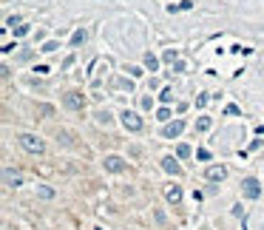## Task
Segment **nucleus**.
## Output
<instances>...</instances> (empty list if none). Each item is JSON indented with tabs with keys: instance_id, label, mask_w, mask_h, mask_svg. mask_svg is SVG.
<instances>
[{
	"instance_id": "obj_1",
	"label": "nucleus",
	"mask_w": 264,
	"mask_h": 230,
	"mask_svg": "<svg viewBox=\"0 0 264 230\" xmlns=\"http://www.w3.org/2000/svg\"><path fill=\"white\" fill-rule=\"evenodd\" d=\"M17 142H20V148L29 151V153H43V151H46L43 139L35 137V134H20V137H17Z\"/></svg>"
},
{
	"instance_id": "obj_2",
	"label": "nucleus",
	"mask_w": 264,
	"mask_h": 230,
	"mask_svg": "<svg viewBox=\"0 0 264 230\" xmlns=\"http://www.w3.org/2000/svg\"><path fill=\"white\" fill-rule=\"evenodd\" d=\"M103 168L105 171H111V173H122L128 168V162L122 159V156H116V153H108V156L103 159Z\"/></svg>"
},
{
	"instance_id": "obj_3",
	"label": "nucleus",
	"mask_w": 264,
	"mask_h": 230,
	"mask_svg": "<svg viewBox=\"0 0 264 230\" xmlns=\"http://www.w3.org/2000/svg\"><path fill=\"white\" fill-rule=\"evenodd\" d=\"M122 125H125V131H131V134H139V131H142V119H139L137 111H122Z\"/></svg>"
},
{
	"instance_id": "obj_4",
	"label": "nucleus",
	"mask_w": 264,
	"mask_h": 230,
	"mask_svg": "<svg viewBox=\"0 0 264 230\" xmlns=\"http://www.w3.org/2000/svg\"><path fill=\"white\" fill-rule=\"evenodd\" d=\"M241 193L247 196V199H259V196H262V185H259V179L247 176V179L241 182Z\"/></svg>"
},
{
	"instance_id": "obj_5",
	"label": "nucleus",
	"mask_w": 264,
	"mask_h": 230,
	"mask_svg": "<svg viewBox=\"0 0 264 230\" xmlns=\"http://www.w3.org/2000/svg\"><path fill=\"white\" fill-rule=\"evenodd\" d=\"M63 103H66V108H71V111H82V105H85V97H82L80 91H69L66 97H63Z\"/></svg>"
},
{
	"instance_id": "obj_6",
	"label": "nucleus",
	"mask_w": 264,
	"mask_h": 230,
	"mask_svg": "<svg viewBox=\"0 0 264 230\" xmlns=\"http://www.w3.org/2000/svg\"><path fill=\"white\" fill-rule=\"evenodd\" d=\"M182 131H185V122H182V119H176V122H168V125L162 128V137H165V139H173V137H179Z\"/></svg>"
},
{
	"instance_id": "obj_7",
	"label": "nucleus",
	"mask_w": 264,
	"mask_h": 230,
	"mask_svg": "<svg viewBox=\"0 0 264 230\" xmlns=\"http://www.w3.org/2000/svg\"><path fill=\"white\" fill-rule=\"evenodd\" d=\"M3 182L9 185V188H20V185H23V176L17 171H12V168H6V171H3Z\"/></svg>"
},
{
	"instance_id": "obj_8",
	"label": "nucleus",
	"mask_w": 264,
	"mask_h": 230,
	"mask_svg": "<svg viewBox=\"0 0 264 230\" xmlns=\"http://www.w3.org/2000/svg\"><path fill=\"white\" fill-rule=\"evenodd\" d=\"M225 176H227V168H225V165H210V168H207V179H210V182H222Z\"/></svg>"
},
{
	"instance_id": "obj_9",
	"label": "nucleus",
	"mask_w": 264,
	"mask_h": 230,
	"mask_svg": "<svg viewBox=\"0 0 264 230\" xmlns=\"http://www.w3.org/2000/svg\"><path fill=\"white\" fill-rule=\"evenodd\" d=\"M162 168L168 173H173V176H182V165L173 159V156H165V159H162Z\"/></svg>"
},
{
	"instance_id": "obj_10",
	"label": "nucleus",
	"mask_w": 264,
	"mask_h": 230,
	"mask_svg": "<svg viewBox=\"0 0 264 230\" xmlns=\"http://www.w3.org/2000/svg\"><path fill=\"white\" fill-rule=\"evenodd\" d=\"M165 199H168L171 205H179V202H182V188H179V185H171V188L165 191Z\"/></svg>"
},
{
	"instance_id": "obj_11",
	"label": "nucleus",
	"mask_w": 264,
	"mask_h": 230,
	"mask_svg": "<svg viewBox=\"0 0 264 230\" xmlns=\"http://www.w3.org/2000/svg\"><path fill=\"white\" fill-rule=\"evenodd\" d=\"M37 196H40V199H54V191H51L48 185H37Z\"/></svg>"
},
{
	"instance_id": "obj_12",
	"label": "nucleus",
	"mask_w": 264,
	"mask_h": 230,
	"mask_svg": "<svg viewBox=\"0 0 264 230\" xmlns=\"http://www.w3.org/2000/svg\"><path fill=\"white\" fill-rule=\"evenodd\" d=\"M114 88H122V91H134V82H131V80H122V77H116V80H114Z\"/></svg>"
},
{
	"instance_id": "obj_13",
	"label": "nucleus",
	"mask_w": 264,
	"mask_h": 230,
	"mask_svg": "<svg viewBox=\"0 0 264 230\" xmlns=\"http://www.w3.org/2000/svg\"><path fill=\"white\" fill-rule=\"evenodd\" d=\"M97 122H100V125H111V114H108V111H97Z\"/></svg>"
},
{
	"instance_id": "obj_14",
	"label": "nucleus",
	"mask_w": 264,
	"mask_h": 230,
	"mask_svg": "<svg viewBox=\"0 0 264 230\" xmlns=\"http://www.w3.org/2000/svg\"><path fill=\"white\" fill-rule=\"evenodd\" d=\"M176 156H179V159H188V156H190V145H176Z\"/></svg>"
},
{
	"instance_id": "obj_15",
	"label": "nucleus",
	"mask_w": 264,
	"mask_h": 230,
	"mask_svg": "<svg viewBox=\"0 0 264 230\" xmlns=\"http://www.w3.org/2000/svg\"><path fill=\"white\" fill-rule=\"evenodd\" d=\"M145 66H148L151 71H156V69H159V60H156V57L148 51V54H145Z\"/></svg>"
},
{
	"instance_id": "obj_16",
	"label": "nucleus",
	"mask_w": 264,
	"mask_h": 230,
	"mask_svg": "<svg viewBox=\"0 0 264 230\" xmlns=\"http://www.w3.org/2000/svg\"><path fill=\"white\" fill-rule=\"evenodd\" d=\"M85 37H88V35H85L82 29H80V32H74V37H71V46H80V43H85Z\"/></svg>"
},
{
	"instance_id": "obj_17",
	"label": "nucleus",
	"mask_w": 264,
	"mask_h": 230,
	"mask_svg": "<svg viewBox=\"0 0 264 230\" xmlns=\"http://www.w3.org/2000/svg\"><path fill=\"white\" fill-rule=\"evenodd\" d=\"M210 125H213V119H210V116H202V119L196 122V131H207Z\"/></svg>"
},
{
	"instance_id": "obj_18",
	"label": "nucleus",
	"mask_w": 264,
	"mask_h": 230,
	"mask_svg": "<svg viewBox=\"0 0 264 230\" xmlns=\"http://www.w3.org/2000/svg\"><path fill=\"white\" fill-rule=\"evenodd\" d=\"M57 139L63 142V145H74V137H71L69 131H60V134H57Z\"/></svg>"
},
{
	"instance_id": "obj_19",
	"label": "nucleus",
	"mask_w": 264,
	"mask_h": 230,
	"mask_svg": "<svg viewBox=\"0 0 264 230\" xmlns=\"http://www.w3.org/2000/svg\"><path fill=\"white\" fill-rule=\"evenodd\" d=\"M156 119H159V122H168V119H171V111H168V108H159V111H156Z\"/></svg>"
},
{
	"instance_id": "obj_20",
	"label": "nucleus",
	"mask_w": 264,
	"mask_h": 230,
	"mask_svg": "<svg viewBox=\"0 0 264 230\" xmlns=\"http://www.w3.org/2000/svg\"><path fill=\"white\" fill-rule=\"evenodd\" d=\"M159 100H162V103H171V100H173V88H165V91L159 94Z\"/></svg>"
},
{
	"instance_id": "obj_21",
	"label": "nucleus",
	"mask_w": 264,
	"mask_h": 230,
	"mask_svg": "<svg viewBox=\"0 0 264 230\" xmlns=\"http://www.w3.org/2000/svg\"><path fill=\"white\" fill-rule=\"evenodd\" d=\"M6 26H9V29H17V26H20V17H17V14H14V17H9V20H6Z\"/></svg>"
},
{
	"instance_id": "obj_22",
	"label": "nucleus",
	"mask_w": 264,
	"mask_h": 230,
	"mask_svg": "<svg viewBox=\"0 0 264 230\" xmlns=\"http://www.w3.org/2000/svg\"><path fill=\"white\" fill-rule=\"evenodd\" d=\"M176 60V48H171V51H165V63H173Z\"/></svg>"
},
{
	"instance_id": "obj_23",
	"label": "nucleus",
	"mask_w": 264,
	"mask_h": 230,
	"mask_svg": "<svg viewBox=\"0 0 264 230\" xmlns=\"http://www.w3.org/2000/svg\"><path fill=\"white\" fill-rule=\"evenodd\" d=\"M225 114H233V116H236V114H241V111H239V105H227V108H225Z\"/></svg>"
},
{
	"instance_id": "obj_24",
	"label": "nucleus",
	"mask_w": 264,
	"mask_h": 230,
	"mask_svg": "<svg viewBox=\"0 0 264 230\" xmlns=\"http://www.w3.org/2000/svg\"><path fill=\"white\" fill-rule=\"evenodd\" d=\"M54 48H57V43H54V40H51V43H46V46L40 48V51H46V54H48V51H54Z\"/></svg>"
},
{
	"instance_id": "obj_25",
	"label": "nucleus",
	"mask_w": 264,
	"mask_h": 230,
	"mask_svg": "<svg viewBox=\"0 0 264 230\" xmlns=\"http://www.w3.org/2000/svg\"><path fill=\"white\" fill-rule=\"evenodd\" d=\"M37 111H40V114H51L54 108H51V105H37Z\"/></svg>"
}]
</instances>
